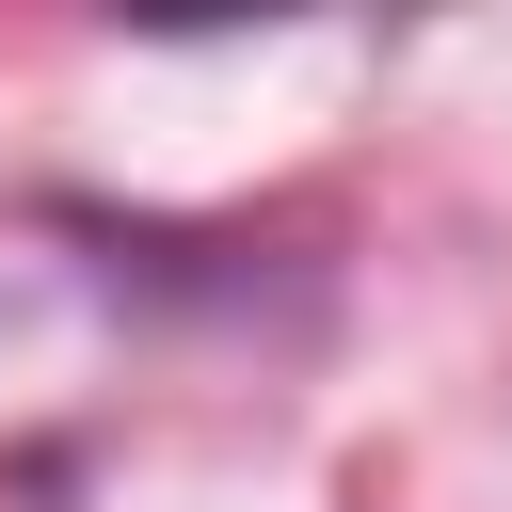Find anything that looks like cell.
<instances>
[{
    "mask_svg": "<svg viewBox=\"0 0 512 512\" xmlns=\"http://www.w3.org/2000/svg\"><path fill=\"white\" fill-rule=\"evenodd\" d=\"M112 16H160V32H208V16H304V0H112Z\"/></svg>",
    "mask_w": 512,
    "mask_h": 512,
    "instance_id": "1",
    "label": "cell"
}]
</instances>
